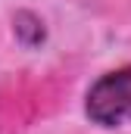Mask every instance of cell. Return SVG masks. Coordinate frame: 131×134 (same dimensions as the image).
I'll use <instances>...</instances> for the list:
<instances>
[{
	"label": "cell",
	"instance_id": "cell-1",
	"mask_svg": "<svg viewBox=\"0 0 131 134\" xmlns=\"http://www.w3.org/2000/svg\"><path fill=\"white\" fill-rule=\"evenodd\" d=\"M84 115L97 128H125V125H131V63L100 75L88 87Z\"/></svg>",
	"mask_w": 131,
	"mask_h": 134
},
{
	"label": "cell",
	"instance_id": "cell-2",
	"mask_svg": "<svg viewBox=\"0 0 131 134\" xmlns=\"http://www.w3.org/2000/svg\"><path fill=\"white\" fill-rule=\"evenodd\" d=\"M13 34H16V41L22 44V47H41L44 44V37H47V28H44V19L31 13V9H19L16 16H13Z\"/></svg>",
	"mask_w": 131,
	"mask_h": 134
}]
</instances>
